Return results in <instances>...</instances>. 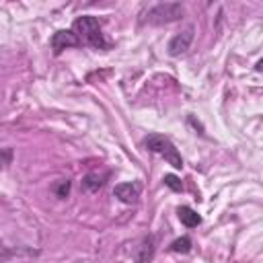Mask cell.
<instances>
[{
	"instance_id": "obj_9",
	"label": "cell",
	"mask_w": 263,
	"mask_h": 263,
	"mask_svg": "<svg viewBox=\"0 0 263 263\" xmlns=\"http://www.w3.org/2000/svg\"><path fill=\"white\" fill-rule=\"evenodd\" d=\"M152 255H155V238L148 236V238H144L142 243H140L136 257H138V261H140V263H146V261H150V259H152Z\"/></svg>"
},
{
	"instance_id": "obj_7",
	"label": "cell",
	"mask_w": 263,
	"mask_h": 263,
	"mask_svg": "<svg viewBox=\"0 0 263 263\" xmlns=\"http://www.w3.org/2000/svg\"><path fill=\"white\" fill-rule=\"evenodd\" d=\"M107 177H109L107 171H101V173H99V171H93V173H89V175H84L82 187H84L86 191H97V189H101V187L105 185Z\"/></svg>"
},
{
	"instance_id": "obj_13",
	"label": "cell",
	"mask_w": 263,
	"mask_h": 263,
	"mask_svg": "<svg viewBox=\"0 0 263 263\" xmlns=\"http://www.w3.org/2000/svg\"><path fill=\"white\" fill-rule=\"evenodd\" d=\"M13 148H0V167H7L13 161Z\"/></svg>"
},
{
	"instance_id": "obj_12",
	"label": "cell",
	"mask_w": 263,
	"mask_h": 263,
	"mask_svg": "<svg viewBox=\"0 0 263 263\" xmlns=\"http://www.w3.org/2000/svg\"><path fill=\"white\" fill-rule=\"evenodd\" d=\"M163 181H165V185L171 187L173 191H181V189H183V183H181V179L177 177V175H171V173H169V175H165Z\"/></svg>"
},
{
	"instance_id": "obj_6",
	"label": "cell",
	"mask_w": 263,
	"mask_h": 263,
	"mask_svg": "<svg viewBox=\"0 0 263 263\" xmlns=\"http://www.w3.org/2000/svg\"><path fill=\"white\" fill-rule=\"evenodd\" d=\"M113 195L117 197V200H121L123 204H136L138 195H140V189L134 183H119V185H115Z\"/></svg>"
},
{
	"instance_id": "obj_11",
	"label": "cell",
	"mask_w": 263,
	"mask_h": 263,
	"mask_svg": "<svg viewBox=\"0 0 263 263\" xmlns=\"http://www.w3.org/2000/svg\"><path fill=\"white\" fill-rule=\"evenodd\" d=\"M171 249H173L175 253H189V251H191V238H189V236H181V238H177V240H173Z\"/></svg>"
},
{
	"instance_id": "obj_10",
	"label": "cell",
	"mask_w": 263,
	"mask_h": 263,
	"mask_svg": "<svg viewBox=\"0 0 263 263\" xmlns=\"http://www.w3.org/2000/svg\"><path fill=\"white\" fill-rule=\"evenodd\" d=\"M70 185H72V183H70L68 179H60L58 183L52 185V191L60 197V200H64V197H68V193H70Z\"/></svg>"
},
{
	"instance_id": "obj_4",
	"label": "cell",
	"mask_w": 263,
	"mask_h": 263,
	"mask_svg": "<svg viewBox=\"0 0 263 263\" xmlns=\"http://www.w3.org/2000/svg\"><path fill=\"white\" fill-rule=\"evenodd\" d=\"M50 46H52L54 54L58 56V54H62L66 48H76V46H80V39L74 35V31L62 29V31H56V33L52 35Z\"/></svg>"
},
{
	"instance_id": "obj_8",
	"label": "cell",
	"mask_w": 263,
	"mask_h": 263,
	"mask_svg": "<svg viewBox=\"0 0 263 263\" xmlns=\"http://www.w3.org/2000/svg\"><path fill=\"white\" fill-rule=\"evenodd\" d=\"M177 214H179V220H181L187 228H195V226L202 224V216L197 214L195 210L187 208V206H181V208L177 210Z\"/></svg>"
},
{
	"instance_id": "obj_3",
	"label": "cell",
	"mask_w": 263,
	"mask_h": 263,
	"mask_svg": "<svg viewBox=\"0 0 263 263\" xmlns=\"http://www.w3.org/2000/svg\"><path fill=\"white\" fill-rule=\"evenodd\" d=\"M146 148L150 152H155V155H161L169 165H173L175 169H181L183 167V159L179 155V150L173 146V142L163 136V134H152L146 138Z\"/></svg>"
},
{
	"instance_id": "obj_2",
	"label": "cell",
	"mask_w": 263,
	"mask_h": 263,
	"mask_svg": "<svg viewBox=\"0 0 263 263\" xmlns=\"http://www.w3.org/2000/svg\"><path fill=\"white\" fill-rule=\"evenodd\" d=\"M185 15V9L181 3H161L150 7L144 13V21L150 25H167L173 21H179Z\"/></svg>"
},
{
	"instance_id": "obj_1",
	"label": "cell",
	"mask_w": 263,
	"mask_h": 263,
	"mask_svg": "<svg viewBox=\"0 0 263 263\" xmlns=\"http://www.w3.org/2000/svg\"><path fill=\"white\" fill-rule=\"evenodd\" d=\"M72 31L80 41L89 43V46H93L97 50H107L109 48V43L105 41V37L101 33V25H99L97 17H91V15L78 17L74 21V25H72Z\"/></svg>"
},
{
	"instance_id": "obj_5",
	"label": "cell",
	"mask_w": 263,
	"mask_h": 263,
	"mask_svg": "<svg viewBox=\"0 0 263 263\" xmlns=\"http://www.w3.org/2000/svg\"><path fill=\"white\" fill-rule=\"evenodd\" d=\"M193 33H195V29H193V27H187L183 33L175 35V37L169 41V54H171V56H181V54H185V52L189 50V46H191V41H193Z\"/></svg>"
}]
</instances>
